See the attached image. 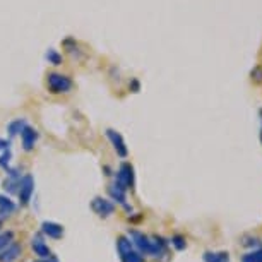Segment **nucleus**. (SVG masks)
Returning <instances> with one entry per match:
<instances>
[{
	"label": "nucleus",
	"mask_w": 262,
	"mask_h": 262,
	"mask_svg": "<svg viewBox=\"0 0 262 262\" xmlns=\"http://www.w3.org/2000/svg\"><path fill=\"white\" fill-rule=\"evenodd\" d=\"M72 86H74L72 79L66 76V74L50 72L47 76V88H48V91L53 93V95H63V93H69L72 90Z\"/></svg>",
	"instance_id": "obj_1"
},
{
	"label": "nucleus",
	"mask_w": 262,
	"mask_h": 262,
	"mask_svg": "<svg viewBox=\"0 0 262 262\" xmlns=\"http://www.w3.org/2000/svg\"><path fill=\"white\" fill-rule=\"evenodd\" d=\"M115 184L118 187H122L123 190H128V189H134L136 185V173H134V166L130 163H122L120 168H118V173H117V179H115Z\"/></svg>",
	"instance_id": "obj_2"
},
{
	"label": "nucleus",
	"mask_w": 262,
	"mask_h": 262,
	"mask_svg": "<svg viewBox=\"0 0 262 262\" xmlns=\"http://www.w3.org/2000/svg\"><path fill=\"white\" fill-rule=\"evenodd\" d=\"M128 238H130L132 245L136 247L137 252L146 254V255H151V252H152V238L151 236L141 233V231H130V233H128Z\"/></svg>",
	"instance_id": "obj_3"
},
{
	"label": "nucleus",
	"mask_w": 262,
	"mask_h": 262,
	"mask_svg": "<svg viewBox=\"0 0 262 262\" xmlns=\"http://www.w3.org/2000/svg\"><path fill=\"white\" fill-rule=\"evenodd\" d=\"M33 192H34V179L31 175H24L21 182H19V189H17L21 206L29 204V201H31V197H33Z\"/></svg>",
	"instance_id": "obj_4"
},
{
	"label": "nucleus",
	"mask_w": 262,
	"mask_h": 262,
	"mask_svg": "<svg viewBox=\"0 0 262 262\" xmlns=\"http://www.w3.org/2000/svg\"><path fill=\"white\" fill-rule=\"evenodd\" d=\"M91 209L100 217H108L115 212V206H113L112 201L105 199V197H95L91 201Z\"/></svg>",
	"instance_id": "obj_5"
},
{
	"label": "nucleus",
	"mask_w": 262,
	"mask_h": 262,
	"mask_svg": "<svg viewBox=\"0 0 262 262\" xmlns=\"http://www.w3.org/2000/svg\"><path fill=\"white\" fill-rule=\"evenodd\" d=\"M106 137L108 141L112 142L113 149L120 158H127L128 156V149H127V144L125 141H123V137L120 132H117L115 128H106Z\"/></svg>",
	"instance_id": "obj_6"
},
{
	"label": "nucleus",
	"mask_w": 262,
	"mask_h": 262,
	"mask_svg": "<svg viewBox=\"0 0 262 262\" xmlns=\"http://www.w3.org/2000/svg\"><path fill=\"white\" fill-rule=\"evenodd\" d=\"M38 130L31 125H26L23 128L21 132V142H23V147L24 151H33L34 149V144H36L38 141Z\"/></svg>",
	"instance_id": "obj_7"
},
{
	"label": "nucleus",
	"mask_w": 262,
	"mask_h": 262,
	"mask_svg": "<svg viewBox=\"0 0 262 262\" xmlns=\"http://www.w3.org/2000/svg\"><path fill=\"white\" fill-rule=\"evenodd\" d=\"M21 254H23V245L12 242V244H9L6 249L0 252V262H16L21 257Z\"/></svg>",
	"instance_id": "obj_8"
},
{
	"label": "nucleus",
	"mask_w": 262,
	"mask_h": 262,
	"mask_svg": "<svg viewBox=\"0 0 262 262\" xmlns=\"http://www.w3.org/2000/svg\"><path fill=\"white\" fill-rule=\"evenodd\" d=\"M31 249L34 250V254H36L39 259H48V257L52 255L50 247L45 244L41 235H34L31 238Z\"/></svg>",
	"instance_id": "obj_9"
},
{
	"label": "nucleus",
	"mask_w": 262,
	"mask_h": 262,
	"mask_svg": "<svg viewBox=\"0 0 262 262\" xmlns=\"http://www.w3.org/2000/svg\"><path fill=\"white\" fill-rule=\"evenodd\" d=\"M41 233L47 235L48 238L58 240L63 236V226L55 223V221H43L41 223Z\"/></svg>",
	"instance_id": "obj_10"
},
{
	"label": "nucleus",
	"mask_w": 262,
	"mask_h": 262,
	"mask_svg": "<svg viewBox=\"0 0 262 262\" xmlns=\"http://www.w3.org/2000/svg\"><path fill=\"white\" fill-rule=\"evenodd\" d=\"M125 192L127 190H123L122 187H118L115 182L108 187V194H110V197H112V201H115V202H118V204H122L125 209H128V206L125 204Z\"/></svg>",
	"instance_id": "obj_11"
},
{
	"label": "nucleus",
	"mask_w": 262,
	"mask_h": 262,
	"mask_svg": "<svg viewBox=\"0 0 262 262\" xmlns=\"http://www.w3.org/2000/svg\"><path fill=\"white\" fill-rule=\"evenodd\" d=\"M16 211V204L11 201V197L0 195V217H7Z\"/></svg>",
	"instance_id": "obj_12"
},
{
	"label": "nucleus",
	"mask_w": 262,
	"mask_h": 262,
	"mask_svg": "<svg viewBox=\"0 0 262 262\" xmlns=\"http://www.w3.org/2000/svg\"><path fill=\"white\" fill-rule=\"evenodd\" d=\"M204 262H230L228 252H204Z\"/></svg>",
	"instance_id": "obj_13"
},
{
	"label": "nucleus",
	"mask_w": 262,
	"mask_h": 262,
	"mask_svg": "<svg viewBox=\"0 0 262 262\" xmlns=\"http://www.w3.org/2000/svg\"><path fill=\"white\" fill-rule=\"evenodd\" d=\"M28 123L24 118H16V120H12L11 123L7 125V132H9V136L14 137V136H19L23 132V128L26 127Z\"/></svg>",
	"instance_id": "obj_14"
},
{
	"label": "nucleus",
	"mask_w": 262,
	"mask_h": 262,
	"mask_svg": "<svg viewBox=\"0 0 262 262\" xmlns=\"http://www.w3.org/2000/svg\"><path fill=\"white\" fill-rule=\"evenodd\" d=\"M117 250H118V255H123L127 254V252L134 250V245H132V242L128 236H118L117 238Z\"/></svg>",
	"instance_id": "obj_15"
},
{
	"label": "nucleus",
	"mask_w": 262,
	"mask_h": 262,
	"mask_svg": "<svg viewBox=\"0 0 262 262\" xmlns=\"http://www.w3.org/2000/svg\"><path fill=\"white\" fill-rule=\"evenodd\" d=\"M45 58L48 63H52V66H62V62H63L62 53H58L55 48H48L45 53Z\"/></svg>",
	"instance_id": "obj_16"
},
{
	"label": "nucleus",
	"mask_w": 262,
	"mask_h": 262,
	"mask_svg": "<svg viewBox=\"0 0 262 262\" xmlns=\"http://www.w3.org/2000/svg\"><path fill=\"white\" fill-rule=\"evenodd\" d=\"M120 260L122 262H144V257H142L141 252H137L136 249L127 252V254L120 255Z\"/></svg>",
	"instance_id": "obj_17"
},
{
	"label": "nucleus",
	"mask_w": 262,
	"mask_h": 262,
	"mask_svg": "<svg viewBox=\"0 0 262 262\" xmlns=\"http://www.w3.org/2000/svg\"><path fill=\"white\" fill-rule=\"evenodd\" d=\"M14 242V233L12 231H2L0 233V252H2L9 244H12Z\"/></svg>",
	"instance_id": "obj_18"
},
{
	"label": "nucleus",
	"mask_w": 262,
	"mask_h": 262,
	"mask_svg": "<svg viewBox=\"0 0 262 262\" xmlns=\"http://www.w3.org/2000/svg\"><path fill=\"white\" fill-rule=\"evenodd\" d=\"M170 242H171V245L175 247L177 250H184L185 247H187V240H185V236H182V235H173Z\"/></svg>",
	"instance_id": "obj_19"
},
{
	"label": "nucleus",
	"mask_w": 262,
	"mask_h": 262,
	"mask_svg": "<svg viewBox=\"0 0 262 262\" xmlns=\"http://www.w3.org/2000/svg\"><path fill=\"white\" fill-rule=\"evenodd\" d=\"M242 262H262V250H255V252H249L242 257Z\"/></svg>",
	"instance_id": "obj_20"
},
{
	"label": "nucleus",
	"mask_w": 262,
	"mask_h": 262,
	"mask_svg": "<svg viewBox=\"0 0 262 262\" xmlns=\"http://www.w3.org/2000/svg\"><path fill=\"white\" fill-rule=\"evenodd\" d=\"M11 151H4L2 156H0V166L4 168V170H9V163H11Z\"/></svg>",
	"instance_id": "obj_21"
},
{
	"label": "nucleus",
	"mask_w": 262,
	"mask_h": 262,
	"mask_svg": "<svg viewBox=\"0 0 262 262\" xmlns=\"http://www.w3.org/2000/svg\"><path fill=\"white\" fill-rule=\"evenodd\" d=\"M128 88H130L132 93H139L141 91V82L137 81V79H132L130 84H128Z\"/></svg>",
	"instance_id": "obj_22"
},
{
	"label": "nucleus",
	"mask_w": 262,
	"mask_h": 262,
	"mask_svg": "<svg viewBox=\"0 0 262 262\" xmlns=\"http://www.w3.org/2000/svg\"><path fill=\"white\" fill-rule=\"evenodd\" d=\"M9 146H11V141L0 137V151H9Z\"/></svg>",
	"instance_id": "obj_23"
},
{
	"label": "nucleus",
	"mask_w": 262,
	"mask_h": 262,
	"mask_svg": "<svg viewBox=\"0 0 262 262\" xmlns=\"http://www.w3.org/2000/svg\"><path fill=\"white\" fill-rule=\"evenodd\" d=\"M255 79H257V81H262V71H260V69H255Z\"/></svg>",
	"instance_id": "obj_24"
},
{
	"label": "nucleus",
	"mask_w": 262,
	"mask_h": 262,
	"mask_svg": "<svg viewBox=\"0 0 262 262\" xmlns=\"http://www.w3.org/2000/svg\"><path fill=\"white\" fill-rule=\"evenodd\" d=\"M45 262H58V259H57V257H55V255H53V254H52V255H50V257H48V259H47Z\"/></svg>",
	"instance_id": "obj_25"
},
{
	"label": "nucleus",
	"mask_w": 262,
	"mask_h": 262,
	"mask_svg": "<svg viewBox=\"0 0 262 262\" xmlns=\"http://www.w3.org/2000/svg\"><path fill=\"white\" fill-rule=\"evenodd\" d=\"M34 262H45V260H34Z\"/></svg>",
	"instance_id": "obj_26"
}]
</instances>
